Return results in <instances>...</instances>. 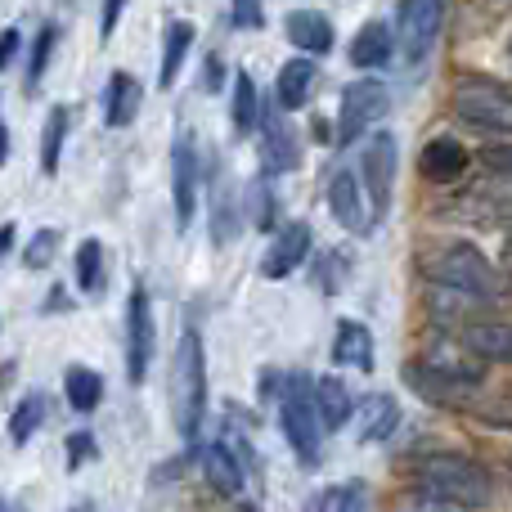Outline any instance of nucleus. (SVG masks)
I'll list each match as a JSON object with an SVG mask.
<instances>
[{"instance_id":"1","label":"nucleus","mask_w":512,"mask_h":512,"mask_svg":"<svg viewBox=\"0 0 512 512\" xmlns=\"http://www.w3.org/2000/svg\"><path fill=\"white\" fill-rule=\"evenodd\" d=\"M414 481H418V490L441 495L468 512L490 504V472L481 468L477 459H468V454H450V450L423 454V459L414 463Z\"/></svg>"},{"instance_id":"2","label":"nucleus","mask_w":512,"mask_h":512,"mask_svg":"<svg viewBox=\"0 0 512 512\" xmlns=\"http://www.w3.org/2000/svg\"><path fill=\"white\" fill-rule=\"evenodd\" d=\"M171 414L185 441H194L207 418V351L194 328L180 337L176 360H171Z\"/></svg>"},{"instance_id":"3","label":"nucleus","mask_w":512,"mask_h":512,"mask_svg":"<svg viewBox=\"0 0 512 512\" xmlns=\"http://www.w3.org/2000/svg\"><path fill=\"white\" fill-rule=\"evenodd\" d=\"M279 423H283V436H288L301 468H319V436H324V427H319L315 378H310V373H288V378H283Z\"/></svg>"},{"instance_id":"4","label":"nucleus","mask_w":512,"mask_h":512,"mask_svg":"<svg viewBox=\"0 0 512 512\" xmlns=\"http://www.w3.org/2000/svg\"><path fill=\"white\" fill-rule=\"evenodd\" d=\"M427 279L445 283V288H459V292H472L481 301H499L508 292V279L490 265V256L472 243H450V248L436 252V261L427 265Z\"/></svg>"},{"instance_id":"5","label":"nucleus","mask_w":512,"mask_h":512,"mask_svg":"<svg viewBox=\"0 0 512 512\" xmlns=\"http://www.w3.org/2000/svg\"><path fill=\"white\" fill-rule=\"evenodd\" d=\"M454 117L481 135H512V95L495 81H463L454 90Z\"/></svg>"},{"instance_id":"6","label":"nucleus","mask_w":512,"mask_h":512,"mask_svg":"<svg viewBox=\"0 0 512 512\" xmlns=\"http://www.w3.org/2000/svg\"><path fill=\"white\" fill-rule=\"evenodd\" d=\"M391 108V95L382 81H351L342 90V108H337V144H355L369 126H378Z\"/></svg>"},{"instance_id":"7","label":"nucleus","mask_w":512,"mask_h":512,"mask_svg":"<svg viewBox=\"0 0 512 512\" xmlns=\"http://www.w3.org/2000/svg\"><path fill=\"white\" fill-rule=\"evenodd\" d=\"M360 185L369 194L373 221H382L391 207V189H396V140L387 131H378L364 144V162H360Z\"/></svg>"},{"instance_id":"8","label":"nucleus","mask_w":512,"mask_h":512,"mask_svg":"<svg viewBox=\"0 0 512 512\" xmlns=\"http://www.w3.org/2000/svg\"><path fill=\"white\" fill-rule=\"evenodd\" d=\"M418 364H423L432 378L450 382V387H477V382L486 378V360H481V355L472 351L463 337H459V342H454V337H441V342H432Z\"/></svg>"},{"instance_id":"9","label":"nucleus","mask_w":512,"mask_h":512,"mask_svg":"<svg viewBox=\"0 0 512 512\" xmlns=\"http://www.w3.org/2000/svg\"><path fill=\"white\" fill-rule=\"evenodd\" d=\"M441 23H445V0H400V14H396V32H400V45H405L409 59H427L441 36Z\"/></svg>"},{"instance_id":"10","label":"nucleus","mask_w":512,"mask_h":512,"mask_svg":"<svg viewBox=\"0 0 512 512\" xmlns=\"http://www.w3.org/2000/svg\"><path fill=\"white\" fill-rule=\"evenodd\" d=\"M328 212H333V221L342 225L346 234L373 230V207H369V194H364V185H360V171L342 167L333 180H328Z\"/></svg>"},{"instance_id":"11","label":"nucleus","mask_w":512,"mask_h":512,"mask_svg":"<svg viewBox=\"0 0 512 512\" xmlns=\"http://www.w3.org/2000/svg\"><path fill=\"white\" fill-rule=\"evenodd\" d=\"M149 360H153V310H149V292L135 288L126 301V378L144 382L149 378Z\"/></svg>"},{"instance_id":"12","label":"nucleus","mask_w":512,"mask_h":512,"mask_svg":"<svg viewBox=\"0 0 512 512\" xmlns=\"http://www.w3.org/2000/svg\"><path fill=\"white\" fill-rule=\"evenodd\" d=\"M171 198H176V230H189L198 207V149L185 131L171 144Z\"/></svg>"},{"instance_id":"13","label":"nucleus","mask_w":512,"mask_h":512,"mask_svg":"<svg viewBox=\"0 0 512 512\" xmlns=\"http://www.w3.org/2000/svg\"><path fill=\"white\" fill-rule=\"evenodd\" d=\"M306 252H310V225L306 221L283 225V230L270 239V248H265L261 274H265V279H288L292 270H301Z\"/></svg>"},{"instance_id":"14","label":"nucleus","mask_w":512,"mask_h":512,"mask_svg":"<svg viewBox=\"0 0 512 512\" xmlns=\"http://www.w3.org/2000/svg\"><path fill=\"white\" fill-rule=\"evenodd\" d=\"M301 158V144H297V131L283 122L279 113L265 108L261 117V162H265V176H279V171H292Z\"/></svg>"},{"instance_id":"15","label":"nucleus","mask_w":512,"mask_h":512,"mask_svg":"<svg viewBox=\"0 0 512 512\" xmlns=\"http://www.w3.org/2000/svg\"><path fill=\"white\" fill-rule=\"evenodd\" d=\"M351 418H355V436H360L364 445H373V441H387L400 427V405L387 391H373V396L360 400V409H355Z\"/></svg>"},{"instance_id":"16","label":"nucleus","mask_w":512,"mask_h":512,"mask_svg":"<svg viewBox=\"0 0 512 512\" xmlns=\"http://www.w3.org/2000/svg\"><path fill=\"white\" fill-rule=\"evenodd\" d=\"M243 230V216H239V198H234L230 180H225V171L216 167L212 171V243L216 248H230L234 239H239Z\"/></svg>"},{"instance_id":"17","label":"nucleus","mask_w":512,"mask_h":512,"mask_svg":"<svg viewBox=\"0 0 512 512\" xmlns=\"http://www.w3.org/2000/svg\"><path fill=\"white\" fill-rule=\"evenodd\" d=\"M463 342H468L481 360L512 364V324H504V319H468V324H463Z\"/></svg>"},{"instance_id":"18","label":"nucleus","mask_w":512,"mask_h":512,"mask_svg":"<svg viewBox=\"0 0 512 512\" xmlns=\"http://www.w3.org/2000/svg\"><path fill=\"white\" fill-rule=\"evenodd\" d=\"M203 477H207V486H212L216 495L234 499L243 490V463H239V454L230 450V441L203 445Z\"/></svg>"},{"instance_id":"19","label":"nucleus","mask_w":512,"mask_h":512,"mask_svg":"<svg viewBox=\"0 0 512 512\" xmlns=\"http://www.w3.org/2000/svg\"><path fill=\"white\" fill-rule=\"evenodd\" d=\"M418 167H423V176L432 180V185H450V180H459L463 171H468V149H463L459 140H450V135H441V140H432L423 149Z\"/></svg>"},{"instance_id":"20","label":"nucleus","mask_w":512,"mask_h":512,"mask_svg":"<svg viewBox=\"0 0 512 512\" xmlns=\"http://www.w3.org/2000/svg\"><path fill=\"white\" fill-rule=\"evenodd\" d=\"M315 409H319V427H324V432H337V427L351 423V414H355L351 387H346L337 373L315 378Z\"/></svg>"},{"instance_id":"21","label":"nucleus","mask_w":512,"mask_h":512,"mask_svg":"<svg viewBox=\"0 0 512 512\" xmlns=\"http://www.w3.org/2000/svg\"><path fill=\"white\" fill-rule=\"evenodd\" d=\"M333 360L342 364V369L373 373V333L360 324V319H342V324H337V337H333Z\"/></svg>"},{"instance_id":"22","label":"nucleus","mask_w":512,"mask_h":512,"mask_svg":"<svg viewBox=\"0 0 512 512\" xmlns=\"http://www.w3.org/2000/svg\"><path fill=\"white\" fill-rule=\"evenodd\" d=\"M283 32H288V41L297 45L301 54H328L333 50V23H328L319 9H297V14H288Z\"/></svg>"},{"instance_id":"23","label":"nucleus","mask_w":512,"mask_h":512,"mask_svg":"<svg viewBox=\"0 0 512 512\" xmlns=\"http://www.w3.org/2000/svg\"><path fill=\"white\" fill-rule=\"evenodd\" d=\"M481 306H486V301L472 297V292L445 288V283L427 279V310H432V319H441V324H468Z\"/></svg>"},{"instance_id":"24","label":"nucleus","mask_w":512,"mask_h":512,"mask_svg":"<svg viewBox=\"0 0 512 512\" xmlns=\"http://www.w3.org/2000/svg\"><path fill=\"white\" fill-rule=\"evenodd\" d=\"M140 81L131 77V72H113L108 77V104H104V122L113 126V131H122V126L135 122V113H140Z\"/></svg>"},{"instance_id":"25","label":"nucleus","mask_w":512,"mask_h":512,"mask_svg":"<svg viewBox=\"0 0 512 512\" xmlns=\"http://www.w3.org/2000/svg\"><path fill=\"white\" fill-rule=\"evenodd\" d=\"M310 86H315V63L310 59H288L279 68V81H274V104L279 108H306Z\"/></svg>"},{"instance_id":"26","label":"nucleus","mask_w":512,"mask_h":512,"mask_svg":"<svg viewBox=\"0 0 512 512\" xmlns=\"http://www.w3.org/2000/svg\"><path fill=\"white\" fill-rule=\"evenodd\" d=\"M189 45H194V27L185 23V18H171L167 23V45H162V63H158V86L171 90L180 77V63H185Z\"/></svg>"},{"instance_id":"27","label":"nucleus","mask_w":512,"mask_h":512,"mask_svg":"<svg viewBox=\"0 0 512 512\" xmlns=\"http://www.w3.org/2000/svg\"><path fill=\"white\" fill-rule=\"evenodd\" d=\"M391 59V27L387 23H364L351 41V63L355 68H382Z\"/></svg>"},{"instance_id":"28","label":"nucleus","mask_w":512,"mask_h":512,"mask_svg":"<svg viewBox=\"0 0 512 512\" xmlns=\"http://www.w3.org/2000/svg\"><path fill=\"white\" fill-rule=\"evenodd\" d=\"M63 391H68V405L77 409V414H90V409L104 400V378H99L95 369H86V364H72V369L63 373Z\"/></svg>"},{"instance_id":"29","label":"nucleus","mask_w":512,"mask_h":512,"mask_svg":"<svg viewBox=\"0 0 512 512\" xmlns=\"http://www.w3.org/2000/svg\"><path fill=\"white\" fill-rule=\"evenodd\" d=\"M68 122H72V113L63 104H54L50 117H45V131H41V176H54V171H59L63 140H68Z\"/></svg>"},{"instance_id":"30","label":"nucleus","mask_w":512,"mask_h":512,"mask_svg":"<svg viewBox=\"0 0 512 512\" xmlns=\"http://www.w3.org/2000/svg\"><path fill=\"white\" fill-rule=\"evenodd\" d=\"M256 117H261V104H256V86L248 72H234V99H230V122L234 135H252Z\"/></svg>"},{"instance_id":"31","label":"nucleus","mask_w":512,"mask_h":512,"mask_svg":"<svg viewBox=\"0 0 512 512\" xmlns=\"http://www.w3.org/2000/svg\"><path fill=\"white\" fill-rule=\"evenodd\" d=\"M315 512H369V486L364 481H342V486H328L315 499Z\"/></svg>"},{"instance_id":"32","label":"nucleus","mask_w":512,"mask_h":512,"mask_svg":"<svg viewBox=\"0 0 512 512\" xmlns=\"http://www.w3.org/2000/svg\"><path fill=\"white\" fill-rule=\"evenodd\" d=\"M41 423H45V396H41V391H32V396H23V400H18V409L9 414V441H14V445L32 441V432Z\"/></svg>"},{"instance_id":"33","label":"nucleus","mask_w":512,"mask_h":512,"mask_svg":"<svg viewBox=\"0 0 512 512\" xmlns=\"http://www.w3.org/2000/svg\"><path fill=\"white\" fill-rule=\"evenodd\" d=\"M77 288L81 292H104V243L86 239L77 248Z\"/></svg>"},{"instance_id":"34","label":"nucleus","mask_w":512,"mask_h":512,"mask_svg":"<svg viewBox=\"0 0 512 512\" xmlns=\"http://www.w3.org/2000/svg\"><path fill=\"white\" fill-rule=\"evenodd\" d=\"M346 279H351V252H342V248H333V252H324L319 256V265H315V283H319V292H342L346 288Z\"/></svg>"},{"instance_id":"35","label":"nucleus","mask_w":512,"mask_h":512,"mask_svg":"<svg viewBox=\"0 0 512 512\" xmlns=\"http://www.w3.org/2000/svg\"><path fill=\"white\" fill-rule=\"evenodd\" d=\"M248 207H252V225H256V230L270 234L274 221H279V203H274V189H270V180H265V176L248 185Z\"/></svg>"},{"instance_id":"36","label":"nucleus","mask_w":512,"mask_h":512,"mask_svg":"<svg viewBox=\"0 0 512 512\" xmlns=\"http://www.w3.org/2000/svg\"><path fill=\"white\" fill-rule=\"evenodd\" d=\"M54 45H59V27H50L45 23L41 32H36V41H32V59H27V86H41V77H45V68H50V59H54Z\"/></svg>"},{"instance_id":"37","label":"nucleus","mask_w":512,"mask_h":512,"mask_svg":"<svg viewBox=\"0 0 512 512\" xmlns=\"http://www.w3.org/2000/svg\"><path fill=\"white\" fill-rule=\"evenodd\" d=\"M59 243H63L59 230H36L32 243L23 248V265L27 270H45V265L54 261V252H59Z\"/></svg>"},{"instance_id":"38","label":"nucleus","mask_w":512,"mask_h":512,"mask_svg":"<svg viewBox=\"0 0 512 512\" xmlns=\"http://www.w3.org/2000/svg\"><path fill=\"white\" fill-rule=\"evenodd\" d=\"M230 18H234V27H243V32H261L265 27L261 0H230Z\"/></svg>"},{"instance_id":"39","label":"nucleus","mask_w":512,"mask_h":512,"mask_svg":"<svg viewBox=\"0 0 512 512\" xmlns=\"http://www.w3.org/2000/svg\"><path fill=\"white\" fill-rule=\"evenodd\" d=\"M63 450H68V468L77 472V468H86V463L95 459V454H99V445H95V436H90V432H72Z\"/></svg>"},{"instance_id":"40","label":"nucleus","mask_w":512,"mask_h":512,"mask_svg":"<svg viewBox=\"0 0 512 512\" xmlns=\"http://www.w3.org/2000/svg\"><path fill=\"white\" fill-rule=\"evenodd\" d=\"M400 512H468V508L450 504V499H441V495H427V490H414V495L400 504Z\"/></svg>"},{"instance_id":"41","label":"nucleus","mask_w":512,"mask_h":512,"mask_svg":"<svg viewBox=\"0 0 512 512\" xmlns=\"http://www.w3.org/2000/svg\"><path fill=\"white\" fill-rule=\"evenodd\" d=\"M18 50H23V32H18V27H5V32H0V72L18 59Z\"/></svg>"},{"instance_id":"42","label":"nucleus","mask_w":512,"mask_h":512,"mask_svg":"<svg viewBox=\"0 0 512 512\" xmlns=\"http://www.w3.org/2000/svg\"><path fill=\"white\" fill-rule=\"evenodd\" d=\"M486 167L499 176H512V144H490L486 149Z\"/></svg>"},{"instance_id":"43","label":"nucleus","mask_w":512,"mask_h":512,"mask_svg":"<svg viewBox=\"0 0 512 512\" xmlns=\"http://www.w3.org/2000/svg\"><path fill=\"white\" fill-rule=\"evenodd\" d=\"M283 378H288V373L261 369V400H279V396H283Z\"/></svg>"},{"instance_id":"44","label":"nucleus","mask_w":512,"mask_h":512,"mask_svg":"<svg viewBox=\"0 0 512 512\" xmlns=\"http://www.w3.org/2000/svg\"><path fill=\"white\" fill-rule=\"evenodd\" d=\"M126 0H104V18H99V36H113L117 32V18H122Z\"/></svg>"},{"instance_id":"45","label":"nucleus","mask_w":512,"mask_h":512,"mask_svg":"<svg viewBox=\"0 0 512 512\" xmlns=\"http://www.w3.org/2000/svg\"><path fill=\"white\" fill-rule=\"evenodd\" d=\"M185 463H189V459H171L167 468H158V472H153V481H176L180 472H185Z\"/></svg>"},{"instance_id":"46","label":"nucleus","mask_w":512,"mask_h":512,"mask_svg":"<svg viewBox=\"0 0 512 512\" xmlns=\"http://www.w3.org/2000/svg\"><path fill=\"white\" fill-rule=\"evenodd\" d=\"M221 81H225V72H221V59H207V90H221Z\"/></svg>"},{"instance_id":"47","label":"nucleus","mask_w":512,"mask_h":512,"mask_svg":"<svg viewBox=\"0 0 512 512\" xmlns=\"http://www.w3.org/2000/svg\"><path fill=\"white\" fill-rule=\"evenodd\" d=\"M14 248V225H0V256Z\"/></svg>"},{"instance_id":"48","label":"nucleus","mask_w":512,"mask_h":512,"mask_svg":"<svg viewBox=\"0 0 512 512\" xmlns=\"http://www.w3.org/2000/svg\"><path fill=\"white\" fill-rule=\"evenodd\" d=\"M45 310H68V301H63V292H59V288H54L50 297H45Z\"/></svg>"},{"instance_id":"49","label":"nucleus","mask_w":512,"mask_h":512,"mask_svg":"<svg viewBox=\"0 0 512 512\" xmlns=\"http://www.w3.org/2000/svg\"><path fill=\"white\" fill-rule=\"evenodd\" d=\"M9 158V131H5V117H0V167H5Z\"/></svg>"},{"instance_id":"50","label":"nucleus","mask_w":512,"mask_h":512,"mask_svg":"<svg viewBox=\"0 0 512 512\" xmlns=\"http://www.w3.org/2000/svg\"><path fill=\"white\" fill-rule=\"evenodd\" d=\"M504 265H508V274H512V239L504 243Z\"/></svg>"},{"instance_id":"51","label":"nucleus","mask_w":512,"mask_h":512,"mask_svg":"<svg viewBox=\"0 0 512 512\" xmlns=\"http://www.w3.org/2000/svg\"><path fill=\"white\" fill-rule=\"evenodd\" d=\"M239 512H256V508H239Z\"/></svg>"},{"instance_id":"52","label":"nucleus","mask_w":512,"mask_h":512,"mask_svg":"<svg viewBox=\"0 0 512 512\" xmlns=\"http://www.w3.org/2000/svg\"><path fill=\"white\" fill-rule=\"evenodd\" d=\"M0 512H5V504H0Z\"/></svg>"}]
</instances>
